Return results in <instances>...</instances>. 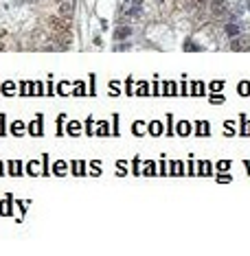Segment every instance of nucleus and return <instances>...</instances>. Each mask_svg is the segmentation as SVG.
<instances>
[{
	"mask_svg": "<svg viewBox=\"0 0 250 256\" xmlns=\"http://www.w3.org/2000/svg\"><path fill=\"white\" fill-rule=\"evenodd\" d=\"M119 92V81H112V94H116Z\"/></svg>",
	"mask_w": 250,
	"mask_h": 256,
	"instance_id": "obj_24",
	"label": "nucleus"
},
{
	"mask_svg": "<svg viewBox=\"0 0 250 256\" xmlns=\"http://www.w3.org/2000/svg\"><path fill=\"white\" fill-rule=\"evenodd\" d=\"M37 171H40V167H37V162H31V164H29V173L37 175Z\"/></svg>",
	"mask_w": 250,
	"mask_h": 256,
	"instance_id": "obj_21",
	"label": "nucleus"
},
{
	"mask_svg": "<svg viewBox=\"0 0 250 256\" xmlns=\"http://www.w3.org/2000/svg\"><path fill=\"white\" fill-rule=\"evenodd\" d=\"M211 103H217L219 105V103H224V97H211Z\"/></svg>",
	"mask_w": 250,
	"mask_h": 256,
	"instance_id": "obj_23",
	"label": "nucleus"
},
{
	"mask_svg": "<svg viewBox=\"0 0 250 256\" xmlns=\"http://www.w3.org/2000/svg\"><path fill=\"white\" fill-rule=\"evenodd\" d=\"M239 31H241V29H239V24H226V35H228V37H233V39H235V37L239 35Z\"/></svg>",
	"mask_w": 250,
	"mask_h": 256,
	"instance_id": "obj_5",
	"label": "nucleus"
},
{
	"mask_svg": "<svg viewBox=\"0 0 250 256\" xmlns=\"http://www.w3.org/2000/svg\"><path fill=\"white\" fill-rule=\"evenodd\" d=\"M5 134V121H2V116H0V136Z\"/></svg>",
	"mask_w": 250,
	"mask_h": 256,
	"instance_id": "obj_26",
	"label": "nucleus"
},
{
	"mask_svg": "<svg viewBox=\"0 0 250 256\" xmlns=\"http://www.w3.org/2000/svg\"><path fill=\"white\" fill-rule=\"evenodd\" d=\"M191 92H193V94H202V92H204V88H202V83H193V88H191Z\"/></svg>",
	"mask_w": 250,
	"mask_h": 256,
	"instance_id": "obj_15",
	"label": "nucleus"
},
{
	"mask_svg": "<svg viewBox=\"0 0 250 256\" xmlns=\"http://www.w3.org/2000/svg\"><path fill=\"white\" fill-rule=\"evenodd\" d=\"M197 131L202 134V136H206V134H209V125H206V123H200V125H197Z\"/></svg>",
	"mask_w": 250,
	"mask_h": 256,
	"instance_id": "obj_19",
	"label": "nucleus"
},
{
	"mask_svg": "<svg viewBox=\"0 0 250 256\" xmlns=\"http://www.w3.org/2000/svg\"><path fill=\"white\" fill-rule=\"evenodd\" d=\"M2 92H5V94H13V83H11V81H7V83L2 85Z\"/></svg>",
	"mask_w": 250,
	"mask_h": 256,
	"instance_id": "obj_17",
	"label": "nucleus"
},
{
	"mask_svg": "<svg viewBox=\"0 0 250 256\" xmlns=\"http://www.w3.org/2000/svg\"><path fill=\"white\" fill-rule=\"evenodd\" d=\"M130 33H132V31H130L127 27H121V29L116 31V39H121V37H127Z\"/></svg>",
	"mask_w": 250,
	"mask_h": 256,
	"instance_id": "obj_12",
	"label": "nucleus"
},
{
	"mask_svg": "<svg viewBox=\"0 0 250 256\" xmlns=\"http://www.w3.org/2000/svg\"><path fill=\"white\" fill-rule=\"evenodd\" d=\"M132 129H134V134H136V136H140V134L145 131V125H143V123H134V127H132Z\"/></svg>",
	"mask_w": 250,
	"mask_h": 256,
	"instance_id": "obj_16",
	"label": "nucleus"
},
{
	"mask_svg": "<svg viewBox=\"0 0 250 256\" xmlns=\"http://www.w3.org/2000/svg\"><path fill=\"white\" fill-rule=\"evenodd\" d=\"M70 13H72V5L68 2V0L59 2V15H62V18H70Z\"/></svg>",
	"mask_w": 250,
	"mask_h": 256,
	"instance_id": "obj_3",
	"label": "nucleus"
},
{
	"mask_svg": "<svg viewBox=\"0 0 250 256\" xmlns=\"http://www.w3.org/2000/svg\"><path fill=\"white\" fill-rule=\"evenodd\" d=\"M239 94H244V97L250 94V83H248V81H241V83H239Z\"/></svg>",
	"mask_w": 250,
	"mask_h": 256,
	"instance_id": "obj_11",
	"label": "nucleus"
},
{
	"mask_svg": "<svg viewBox=\"0 0 250 256\" xmlns=\"http://www.w3.org/2000/svg\"><path fill=\"white\" fill-rule=\"evenodd\" d=\"M11 131H13V136H22V131H24V125H22V123L18 121V123H13Z\"/></svg>",
	"mask_w": 250,
	"mask_h": 256,
	"instance_id": "obj_9",
	"label": "nucleus"
},
{
	"mask_svg": "<svg viewBox=\"0 0 250 256\" xmlns=\"http://www.w3.org/2000/svg\"><path fill=\"white\" fill-rule=\"evenodd\" d=\"M57 2H64V0H57Z\"/></svg>",
	"mask_w": 250,
	"mask_h": 256,
	"instance_id": "obj_28",
	"label": "nucleus"
},
{
	"mask_svg": "<svg viewBox=\"0 0 250 256\" xmlns=\"http://www.w3.org/2000/svg\"><path fill=\"white\" fill-rule=\"evenodd\" d=\"M9 169H11V173H13V175H20V169H22V167H20V162H11Z\"/></svg>",
	"mask_w": 250,
	"mask_h": 256,
	"instance_id": "obj_14",
	"label": "nucleus"
},
{
	"mask_svg": "<svg viewBox=\"0 0 250 256\" xmlns=\"http://www.w3.org/2000/svg\"><path fill=\"white\" fill-rule=\"evenodd\" d=\"M222 88H224V83H222V81H213V83H211V90H215V92H217V90H222Z\"/></svg>",
	"mask_w": 250,
	"mask_h": 256,
	"instance_id": "obj_22",
	"label": "nucleus"
},
{
	"mask_svg": "<svg viewBox=\"0 0 250 256\" xmlns=\"http://www.w3.org/2000/svg\"><path fill=\"white\" fill-rule=\"evenodd\" d=\"M29 131H31L33 136H42V118H40V116H37V121H33V123H31Z\"/></svg>",
	"mask_w": 250,
	"mask_h": 256,
	"instance_id": "obj_4",
	"label": "nucleus"
},
{
	"mask_svg": "<svg viewBox=\"0 0 250 256\" xmlns=\"http://www.w3.org/2000/svg\"><path fill=\"white\" fill-rule=\"evenodd\" d=\"M66 129H68V134H79V129H81V125H79V123H75V121H72V123H68V127H66Z\"/></svg>",
	"mask_w": 250,
	"mask_h": 256,
	"instance_id": "obj_10",
	"label": "nucleus"
},
{
	"mask_svg": "<svg viewBox=\"0 0 250 256\" xmlns=\"http://www.w3.org/2000/svg\"><path fill=\"white\" fill-rule=\"evenodd\" d=\"M228 167H231L228 162H219V164H217V169H222V171H224V169H228Z\"/></svg>",
	"mask_w": 250,
	"mask_h": 256,
	"instance_id": "obj_25",
	"label": "nucleus"
},
{
	"mask_svg": "<svg viewBox=\"0 0 250 256\" xmlns=\"http://www.w3.org/2000/svg\"><path fill=\"white\" fill-rule=\"evenodd\" d=\"M241 134H244V136H250V123H248L246 118H244V127H241Z\"/></svg>",
	"mask_w": 250,
	"mask_h": 256,
	"instance_id": "obj_20",
	"label": "nucleus"
},
{
	"mask_svg": "<svg viewBox=\"0 0 250 256\" xmlns=\"http://www.w3.org/2000/svg\"><path fill=\"white\" fill-rule=\"evenodd\" d=\"M231 48L233 51H250V42L246 39V37H241V39H233V44H231Z\"/></svg>",
	"mask_w": 250,
	"mask_h": 256,
	"instance_id": "obj_2",
	"label": "nucleus"
},
{
	"mask_svg": "<svg viewBox=\"0 0 250 256\" xmlns=\"http://www.w3.org/2000/svg\"><path fill=\"white\" fill-rule=\"evenodd\" d=\"M211 11H213L215 18H224L228 13V5L224 0H211Z\"/></svg>",
	"mask_w": 250,
	"mask_h": 256,
	"instance_id": "obj_1",
	"label": "nucleus"
},
{
	"mask_svg": "<svg viewBox=\"0 0 250 256\" xmlns=\"http://www.w3.org/2000/svg\"><path fill=\"white\" fill-rule=\"evenodd\" d=\"M145 173H147V175H152V173H154V164H147V171H145Z\"/></svg>",
	"mask_w": 250,
	"mask_h": 256,
	"instance_id": "obj_27",
	"label": "nucleus"
},
{
	"mask_svg": "<svg viewBox=\"0 0 250 256\" xmlns=\"http://www.w3.org/2000/svg\"><path fill=\"white\" fill-rule=\"evenodd\" d=\"M55 173H57V175H64V173H66V162H62V160L55 162Z\"/></svg>",
	"mask_w": 250,
	"mask_h": 256,
	"instance_id": "obj_7",
	"label": "nucleus"
},
{
	"mask_svg": "<svg viewBox=\"0 0 250 256\" xmlns=\"http://www.w3.org/2000/svg\"><path fill=\"white\" fill-rule=\"evenodd\" d=\"M110 129H108V123H99V136H106Z\"/></svg>",
	"mask_w": 250,
	"mask_h": 256,
	"instance_id": "obj_18",
	"label": "nucleus"
},
{
	"mask_svg": "<svg viewBox=\"0 0 250 256\" xmlns=\"http://www.w3.org/2000/svg\"><path fill=\"white\" fill-rule=\"evenodd\" d=\"M0 213H2V215H9V213H11V204H9V201H2V204H0Z\"/></svg>",
	"mask_w": 250,
	"mask_h": 256,
	"instance_id": "obj_13",
	"label": "nucleus"
},
{
	"mask_svg": "<svg viewBox=\"0 0 250 256\" xmlns=\"http://www.w3.org/2000/svg\"><path fill=\"white\" fill-rule=\"evenodd\" d=\"M176 131H178L180 136H187V134L191 131V125H189L187 121H182V123H178V129H176Z\"/></svg>",
	"mask_w": 250,
	"mask_h": 256,
	"instance_id": "obj_6",
	"label": "nucleus"
},
{
	"mask_svg": "<svg viewBox=\"0 0 250 256\" xmlns=\"http://www.w3.org/2000/svg\"><path fill=\"white\" fill-rule=\"evenodd\" d=\"M149 131H152L154 136H160L162 134V125L160 123H152V125H149Z\"/></svg>",
	"mask_w": 250,
	"mask_h": 256,
	"instance_id": "obj_8",
	"label": "nucleus"
}]
</instances>
